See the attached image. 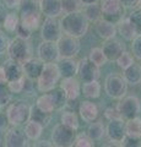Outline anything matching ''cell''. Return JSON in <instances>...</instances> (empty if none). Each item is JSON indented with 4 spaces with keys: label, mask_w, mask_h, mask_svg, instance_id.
Segmentation results:
<instances>
[{
    "label": "cell",
    "mask_w": 141,
    "mask_h": 147,
    "mask_svg": "<svg viewBox=\"0 0 141 147\" xmlns=\"http://www.w3.org/2000/svg\"><path fill=\"white\" fill-rule=\"evenodd\" d=\"M60 24L63 33L76 37V38H81V37L86 36L90 27V21L85 16L82 10L64 13V16L60 20Z\"/></svg>",
    "instance_id": "1"
},
{
    "label": "cell",
    "mask_w": 141,
    "mask_h": 147,
    "mask_svg": "<svg viewBox=\"0 0 141 147\" xmlns=\"http://www.w3.org/2000/svg\"><path fill=\"white\" fill-rule=\"evenodd\" d=\"M61 79L57 63H44L43 71L37 79V90L42 93L49 92L58 87Z\"/></svg>",
    "instance_id": "2"
},
{
    "label": "cell",
    "mask_w": 141,
    "mask_h": 147,
    "mask_svg": "<svg viewBox=\"0 0 141 147\" xmlns=\"http://www.w3.org/2000/svg\"><path fill=\"white\" fill-rule=\"evenodd\" d=\"M128 82L125 77L118 72H111L104 80V91L108 97L113 99H121L128 93Z\"/></svg>",
    "instance_id": "3"
},
{
    "label": "cell",
    "mask_w": 141,
    "mask_h": 147,
    "mask_svg": "<svg viewBox=\"0 0 141 147\" xmlns=\"http://www.w3.org/2000/svg\"><path fill=\"white\" fill-rule=\"evenodd\" d=\"M30 113H31V107L27 105L25 102H22V100L11 102L6 107V112H5L9 124L15 126H21L28 121Z\"/></svg>",
    "instance_id": "4"
},
{
    "label": "cell",
    "mask_w": 141,
    "mask_h": 147,
    "mask_svg": "<svg viewBox=\"0 0 141 147\" xmlns=\"http://www.w3.org/2000/svg\"><path fill=\"white\" fill-rule=\"evenodd\" d=\"M6 53L9 58L20 63H24L27 59L32 58V48H31V44L28 43V39L20 38L17 36L16 38L10 40Z\"/></svg>",
    "instance_id": "5"
},
{
    "label": "cell",
    "mask_w": 141,
    "mask_h": 147,
    "mask_svg": "<svg viewBox=\"0 0 141 147\" xmlns=\"http://www.w3.org/2000/svg\"><path fill=\"white\" fill-rule=\"evenodd\" d=\"M76 137V130L64 124H58L54 126L52 131V144L55 147H70L74 146V141Z\"/></svg>",
    "instance_id": "6"
},
{
    "label": "cell",
    "mask_w": 141,
    "mask_h": 147,
    "mask_svg": "<svg viewBox=\"0 0 141 147\" xmlns=\"http://www.w3.org/2000/svg\"><path fill=\"white\" fill-rule=\"evenodd\" d=\"M117 107L124 120L139 117L141 113V102L136 96H125V97H123Z\"/></svg>",
    "instance_id": "7"
},
{
    "label": "cell",
    "mask_w": 141,
    "mask_h": 147,
    "mask_svg": "<svg viewBox=\"0 0 141 147\" xmlns=\"http://www.w3.org/2000/svg\"><path fill=\"white\" fill-rule=\"evenodd\" d=\"M60 58H75L81 50L80 38L69 34H63L57 40Z\"/></svg>",
    "instance_id": "8"
},
{
    "label": "cell",
    "mask_w": 141,
    "mask_h": 147,
    "mask_svg": "<svg viewBox=\"0 0 141 147\" xmlns=\"http://www.w3.org/2000/svg\"><path fill=\"white\" fill-rule=\"evenodd\" d=\"M63 36V28L58 17H45L40 27V37L43 40H57Z\"/></svg>",
    "instance_id": "9"
},
{
    "label": "cell",
    "mask_w": 141,
    "mask_h": 147,
    "mask_svg": "<svg viewBox=\"0 0 141 147\" xmlns=\"http://www.w3.org/2000/svg\"><path fill=\"white\" fill-rule=\"evenodd\" d=\"M102 17L118 24L123 18V5L120 0H99Z\"/></svg>",
    "instance_id": "10"
},
{
    "label": "cell",
    "mask_w": 141,
    "mask_h": 147,
    "mask_svg": "<svg viewBox=\"0 0 141 147\" xmlns=\"http://www.w3.org/2000/svg\"><path fill=\"white\" fill-rule=\"evenodd\" d=\"M4 145L6 147H25L28 146V139L25 134V129L11 125L5 131Z\"/></svg>",
    "instance_id": "11"
},
{
    "label": "cell",
    "mask_w": 141,
    "mask_h": 147,
    "mask_svg": "<svg viewBox=\"0 0 141 147\" xmlns=\"http://www.w3.org/2000/svg\"><path fill=\"white\" fill-rule=\"evenodd\" d=\"M106 136L114 145H121V141L126 136L124 119L108 120V124L106 126Z\"/></svg>",
    "instance_id": "12"
},
{
    "label": "cell",
    "mask_w": 141,
    "mask_h": 147,
    "mask_svg": "<svg viewBox=\"0 0 141 147\" xmlns=\"http://www.w3.org/2000/svg\"><path fill=\"white\" fill-rule=\"evenodd\" d=\"M37 54L43 63H57L60 59L58 43L53 40H42L37 48Z\"/></svg>",
    "instance_id": "13"
},
{
    "label": "cell",
    "mask_w": 141,
    "mask_h": 147,
    "mask_svg": "<svg viewBox=\"0 0 141 147\" xmlns=\"http://www.w3.org/2000/svg\"><path fill=\"white\" fill-rule=\"evenodd\" d=\"M77 76L80 81L88 82L93 80H98L101 76L99 66H97L94 63H92L88 58H84L79 61V70H77Z\"/></svg>",
    "instance_id": "14"
},
{
    "label": "cell",
    "mask_w": 141,
    "mask_h": 147,
    "mask_svg": "<svg viewBox=\"0 0 141 147\" xmlns=\"http://www.w3.org/2000/svg\"><path fill=\"white\" fill-rule=\"evenodd\" d=\"M103 52L106 54L108 61H115L118 58L120 57V54L125 52V44L121 42L120 39H117L115 37L111 39H106L103 43Z\"/></svg>",
    "instance_id": "15"
},
{
    "label": "cell",
    "mask_w": 141,
    "mask_h": 147,
    "mask_svg": "<svg viewBox=\"0 0 141 147\" xmlns=\"http://www.w3.org/2000/svg\"><path fill=\"white\" fill-rule=\"evenodd\" d=\"M59 86L64 90L69 100H74V99H77L80 97V94H81L80 79H76L75 76L63 77V80H61L60 84H59Z\"/></svg>",
    "instance_id": "16"
},
{
    "label": "cell",
    "mask_w": 141,
    "mask_h": 147,
    "mask_svg": "<svg viewBox=\"0 0 141 147\" xmlns=\"http://www.w3.org/2000/svg\"><path fill=\"white\" fill-rule=\"evenodd\" d=\"M22 67H24L25 76H27L28 79L33 81H37V79L43 71L44 63L39 58H30L22 63Z\"/></svg>",
    "instance_id": "17"
},
{
    "label": "cell",
    "mask_w": 141,
    "mask_h": 147,
    "mask_svg": "<svg viewBox=\"0 0 141 147\" xmlns=\"http://www.w3.org/2000/svg\"><path fill=\"white\" fill-rule=\"evenodd\" d=\"M79 114L81 119L86 123H92L97 120L99 115V108L96 103H93L92 100H82L79 105Z\"/></svg>",
    "instance_id": "18"
},
{
    "label": "cell",
    "mask_w": 141,
    "mask_h": 147,
    "mask_svg": "<svg viewBox=\"0 0 141 147\" xmlns=\"http://www.w3.org/2000/svg\"><path fill=\"white\" fill-rule=\"evenodd\" d=\"M96 33L98 34L99 38L102 39H111L114 38L118 33L117 30V24L114 22H111L106 20V18H99V20L96 22Z\"/></svg>",
    "instance_id": "19"
},
{
    "label": "cell",
    "mask_w": 141,
    "mask_h": 147,
    "mask_svg": "<svg viewBox=\"0 0 141 147\" xmlns=\"http://www.w3.org/2000/svg\"><path fill=\"white\" fill-rule=\"evenodd\" d=\"M117 25H118L117 26L118 33H119L121 38L126 40V42H131V40L140 33L139 30L136 28V26L129 20V17H126V18L123 17Z\"/></svg>",
    "instance_id": "20"
},
{
    "label": "cell",
    "mask_w": 141,
    "mask_h": 147,
    "mask_svg": "<svg viewBox=\"0 0 141 147\" xmlns=\"http://www.w3.org/2000/svg\"><path fill=\"white\" fill-rule=\"evenodd\" d=\"M39 7L45 17H59L64 13L61 0H39Z\"/></svg>",
    "instance_id": "21"
},
{
    "label": "cell",
    "mask_w": 141,
    "mask_h": 147,
    "mask_svg": "<svg viewBox=\"0 0 141 147\" xmlns=\"http://www.w3.org/2000/svg\"><path fill=\"white\" fill-rule=\"evenodd\" d=\"M3 67H4V70H5L7 82L22 79V77L25 76L22 63L13 60V59H11V58H9L3 64Z\"/></svg>",
    "instance_id": "22"
},
{
    "label": "cell",
    "mask_w": 141,
    "mask_h": 147,
    "mask_svg": "<svg viewBox=\"0 0 141 147\" xmlns=\"http://www.w3.org/2000/svg\"><path fill=\"white\" fill-rule=\"evenodd\" d=\"M61 77H71L77 75L79 61L75 58H60L57 61Z\"/></svg>",
    "instance_id": "23"
},
{
    "label": "cell",
    "mask_w": 141,
    "mask_h": 147,
    "mask_svg": "<svg viewBox=\"0 0 141 147\" xmlns=\"http://www.w3.org/2000/svg\"><path fill=\"white\" fill-rule=\"evenodd\" d=\"M101 92H102V85L99 84L98 80L84 82V85L81 86V93L87 99L99 98L101 97Z\"/></svg>",
    "instance_id": "24"
},
{
    "label": "cell",
    "mask_w": 141,
    "mask_h": 147,
    "mask_svg": "<svg viewBox=\"0 0 141 147\" xmlns=\"http://www.w3.org/2000/svg\"><path fill=\"white\" fill-rule=\"evenodd\" d=\"M20 22L31 31H36L42 25V12H31V13H24L20 15Z\"/></svg>",
    "instance_id": "25"
},
{
    "label": "cell",
    "mask_w": 141,
    "mask_h": 147,
    "mask_svg": "<svg viewBox=\"0 0 141 147\" xmlns=\"http://www.w3.org/2000/svg\"><path fill=\"white\" fill-rule=\"evenodd\" d=\"M123 76L125 77L128 85H130V86L140 85L141 84V65L134 63L133 65H130L128 69H125Z\"/></svg>",
    "instance_id": "26"
},
{
    "label": "cell",
    "mask_w": 141,
    "mask_h": 147,
    "mask_svg": "<svg viewBox=\"0 0 141 147\" xmlns=\"http://www.w3.org/2000/svg\"><path fill=\"white\" fill-rule=\"evenodd\" d=\"M43 129L44 126L42 124H39L38 121L30 120L25 124V134L27 136V139L30 141H38L40 139V136L43 134Z\"/></svg>",
    "instance_id": "27"
},
{
    "label": "cell",
    "mask_w": 141,
    "mask_h": 147,
    "mask_svg": "<svg viewBox=\"0 0 141 147\" xmlns=\"http://www.w3.org/2000/svg\"><path fill=\"white\" fill-rule=\"evenodd\" d=\"M36 105L42 109L43 112H47V113H53L54 110H57L55 108V102H54V98L51 92H45L42 96H39L37 98V102H36Z\"/></svg>",
    "instance_id": "28"
},
{
    "label": "cell",
    "mask_w": 141,
    "mask_h": 147,
    "mask_svg": "<svg viewBox=\"0 0 141 147\" xmlns=\"http://www.w3.org/2000/svg\"><path fill=\"white\" fill-rule=\"evenodd\" d=\"M86 134H87L93 141H99V140L103 139L104 135H106V126L103 125L102 121L94 120L92 123H90Z\"/></svg>",
    "instance_id": "29"
},
{
    "label": "cell",
    "mask_w": 141,
    "mask_h": 147,
    "mask_svg": "<svg viewBox=\"0 0 141 147\" xmlns=\"http://www.w3.org/2000/svg\"><path fill=\"white\" fill-rule=\"evenodd\" d=\"M125 131H126V135L128 136L141 139V118H140V115L125 120Z\"/></svg>",
    "instance_id": "30"
},
{
    "label": "cell",
    "mask_w": 141,
    "mask_h": 147,
    "mask_svg": "<svg viewBox=\"0 0 141 147\" xmlns=\"http://www.w3.org/2000/svg\"><path fill=\"white\" fill-rule=\"evenodd\" d=\"M30 119H31V120H34V121H38L39 124H42L43 126H47L48 124L51 123L52 114L51 113H47V112H43L42 109H39L37 105L34 104V105L31 107Z\"/></svg>",
    "instance_id": "31"
},
{
    "label": "cell",
    "mask_w": 141,
    "mask_h": 147,
    "mask_svg": "<svg viewBox=\"0 0 141 147\" xmlns=\"http://www.w3.org/2000/svg\"><path fill=\"white\" fill-rule=\"evenodd\" d=\"M82 12L85 13V16L87 17V20L90 22H96L102 18V11H101V6L98 3H93V4H88V5H84Z\"/></svg>",
    "instance_id": "32"
},
{
    "label": "cell",
    "mask_w": 141,
    "mask_h": 147,
    "mask_svg": "<svg viewBox=\"0 0 141 147\" xmlns=\"http://www.w3.org/2000/svg\"><path fill=\"white\" fill-rule=\"evenodd\" d=\"M60 123L64 124L66 126H70L72 129L77 130L80 126V121H79V117L74 110H65L61 113L60 115Z\"/></svg>",
    "instance_id": "33"
},
{
    "label": "cell",
    "mask_w": 141,
    "mask_h": 147,
    "mask_svg": "<svg viewBox=\"0 0 141 147\" xmlns=\"http://www.w3.org/2000/svg\"><path fill=\"white\" fill-rule=\"evenodd\" d=\"M88 59L92 63H94L97 66H103V65H106L107 61H108V59L106 57V54H104L103 52V49L102 48H98V47H94L90 50V53H88Z\"/></svg>",
    "instance_id": "34"
},
{
    "label": "cell",
    "mask_w": 141,
    "mask_h": 147,
    "mask_svg": "<svg viewBox=\"0 0 141 147\" xmlns=\"http://www.w3.org/2000/svg\"><path fill=\"white\" fill-rule=\"evenodd\" d=\"M52 93L53 96V98H54V102H55V108L57 110L59 109H61V108H64L66 107V103H67V97H66V93L64 92V90L61 88L60 86L59 87H55L54 90L52 91H49Z\"/></svg>",
    "instance_id": "35"
},
{
    "label": "cell",
    "mask_w": 141,
    "mask_h": 147,
    "mask_svg": "<svg viewBox=\"0 0 141 147\" xmlns=\"http://www.w3.org/2000/svg\"><path fill=\"white\" fill-rule=\"evenodd\" d=\"M12 100V92L9 88L7 82L0 81V108H5Z\"/></svg>",
    "instance_id": "36"
},
{
    "label": "cell",
    "mask_w": 141,
    "mask_h": 147,
    "mask_svg": "<svg viewBox=\"0 0 141 147\" xmlns=\"http://www.w3.org/2000/svg\"><path fill=\"white\" fill-rule=\"evenodd\" d=\"M19 9H20V15L31 13V12H38V11H40L39 0H21Z\"/></svg>",
    "instance_id": "37"
},
{
    "label": "cell",
    "mask_w": 141,
    "mask_h": 147,
    "mask_svg": "<svg viewBox=\"0 0 141 147\" xmlns=\"http://www.w3.org/2000/svg\"><path fill=\"white\" fill-rule=\"evenodd\" d=\"M3 27L5 28V31L7 32H15L16 28H17V26L20 25V17L16 15V13H13V12H10V13H7L6 17H5V20L3 21Z\"/></svg>",
    "instance_id": "38"
},
{
    "label": "cell",
    "mask_w": 141,
    "mask_h": 147,
    "mask_svg": "<svg viewBox=\"0 0 141 147\" xmlns=\"http://www.w3.org/2000/svg\"><path fill=\"white\" fill-rule=\"evenodd\" d=\"M115 63H117L118 67L121 69V70L124 71L125 69H128L130 65H133V64L135 63V60H134V55H133V53L126 52V50H125V52L123 53V54H120V57L117 59Z\"/></svg>",
    "instance_id": "39"
},
{
    "label": "cell",
    "mask_w": 141,
    "mask_h": 147,
    "mask_svg": "<svg viewBox=\"0 0 141 147\" xmlns=\"http://www.w3.org/2000/svg\"><path fill=\"white\" fill-rule=\"evenodd\" d=\"M61 5H63V12L69 13V12L82 10L84 4L80 0H61Z\"/></svg>",
    "instance_id": "40"
},
{
    "label": "cell",
    "mask_w": 141,
    "mask_h": 147,
    "mask_svg": "<svg viewBox=\"0 0 141 147\" xmlns=\"http://www.w3.org/2000/svg\"><path fill=\"white\" fill-rule=\"evenodd\" d=\"M74 146L75 147H93L94 141L87 134H76Z\"/></svg>",
    "instance_id": "41"
},
{
    "label": "cell",
    "mask_w": 141,
    "mask_h": 147,
    "mask_svg": "<svg viewBox=\"0 0 141 147\" xmlns=\"http://www.w3.org/2000/svg\"><path fill=\"white\" fill-rule=\"evenodd\" d=\"M131 53L134 58L141 60V32L131 40Z\"/></svg>",
    "instance_id": "42"
},
{
    "label": "cell",
    "mask_w": 141,
    "mask_h": 147,
    "mask_svg": "<svg viewBox=\"0 0 141 147\" xmlns=\"http://www.w3.org/2000/svg\"><path fill=\"white\" fill-rule=\"evenodd\" d=\"M129 20L136 26L139 32H141V7H135L131 10L129 15Z\"/></svg>",
    "instance_id": "43"
},
{
    "label": "cell",
    "mask_w": 141,
    "mask_h": 147,
    "mask_svg": "<svg viewBox=\"0 0 141 147\" xmlns=\"http://www.w3.org/2000/svg\"><path fill=\"white\" fill-rule=\"evenodd\" d=\"M7 85H9V88L11 90L12 93H21L25 88L24 77H22V79H19V80H13V81L7 82Z\"/></svg>",
    "instance_id": "44"
},
{
    "label": "cell",
    "mask_w": 141,
    "mask_h": 147,
    "mask_svg": "<svg viewBox=\"0 0 141 147\" xmlns=\"http://www.w3.org/2000/svg\"><path fill=\"white\" fill-rule=\"evenodd\" d=\"M104 117L107 118V120H115V119H123L119 110H118V107H108L104 110Z\"/></svg>",
    "instance_id": "45"
},
{
    "label": "cell",
    "mask_w": 141,
    "mask_h": 147,
    "mask_svg": "<svg viewBox=\"0 0 141 147\" xmlns=\"http://www.w3.org/2000/svg\"><path fill=\"white\" fill-rule=\"evenodd\" d=\"M120 146H126V147H141V139L138 137H131L126 135L124 137V140L121 141Z\"/></svg>",
    "instance_id": "46"
},
{
    "label": "cell",
    "mask_w": 141,
    "mask_h": 147,
    "mask_svg": "<svg viewBox=\"0 0 141 147\" xmlns=\"http://www.w3.org/2000/svg\"><path fill=\"white\" fill-rule=\"evenodd\" d=\"M16 34L17 37H20V38H24V39H30V37L31 34H32V31H31L30 28H27L26 26H24L20 22V25L17 26V28H16Z\"/></svg>",
    "instance_id": "47"
},
{
    "label": "cell",
    "mask_w": 141,
    "mask_h": 147,
    "mask_svg": "<svg viewBox=\"0 0 141 147\" xmlns=\"http://www.w3.org/2000/svg\"><path fill=\"white\" fill-rule=\"evenodd\" d=\"M9 43H10V40L7 39V37L5 36V33L0 31V55L5 54V52H7Z\"/></svg>",
    "instance_id": "48"
},
{
    "label": "cell",
    "mask_w": 141,
    "mask_h": 147,
    "mask_svg": "<svg viewBox=\"0 0 141 147\" xmlns=\"http://www.w3.org/2000/svg\"><path fill=\"white\" fill-rule=\"evenodd\" d=\"M123 7L125 9H135L139 6L140 0H120Z\"/></svg>",
    "instance_id": "49"
},
{
    "label": "cell",
    "mask_w": 141,
    "mask_h": 147,
    "mask_svg": "<svg viewBox=\"0 0 141 147\" xmlns=\"http://www.w3.org/2000/svg\"><path fill=\"white\" fill-rule=\"evenodd\" d=\"M3 4L6 9H17L21 4V0H3Z\"/></svg>",
    "instance_id": "50"
},
{
    "label": "cell",
    "mask_w": 141,
    "mask_h": 147,
    "mask_svg": "<svg viewBox=\"0 0 141 147\" xmlns=\"http://www.w3.org/2000/svg\"><path fill=\"white\" fill-rule=\"evenodd\" d=\"M7 125H10V124H9L6 114H1V113H0V130H1V131L3 130H6Z\"/></svg>",
    "instance_id": "51"
},
{
    "label": "cell",
    "mask_w": 141,
    "mask_h": 147,
    "mask_svg": "<svg viewBox=\"0 0 141 147\" xmlns=\"http://www.w3.org/2000/svg\"><path fill=\"white\" fill-rule=\"evenodd\" d=\"M6 6L4 5V4H0V24H3V21L5 20V17H6Z\"/></svg>",
    "instance_id": "52"
},
{
    "label": "cell",
    "mask_w": 141,
    "mask_h": 147,
    "mask_svg": "<svg viewBox=\"0 0 141 147\" xmlns=\"http://www.w3.org/2000/svg\"><path fill=\"white\" fill-rule=\"evenodd\" d=\"M0 81H3V82H7L6 74H5V70H4V67H3V66H0Z\"/></svg>",
    "instance_id": "53"
},
{
    "label": "cell",
    "mask_w": 141,
    "mask_h": 147,
    "mask_svg": "<svg viewBox=\"0 0 141 147\" xmlns=\"http://www.w3.org/2000/svg\"><path fill=\"white\" fill-rule=\"evenodd\" d=\"M84 5H88V4H93V3H98L99 0H80Z\"/></svg>",
    "instance_id": "54"
},
{
    "label": "cell",
    "mask_w": 141,
    "mask_h": 147,
    "mask_svg": "<svg viewBox=\"0 0 141 147\" xmlns=\"http://www.w3.org/2000/svg\"><path fill=\"white\" fill-rule=\"evenodd\" d=\"M42 144H36V146H53V144H47L48 141H40Z\"/></svg>",
    "instance_id": "55"
},
{
    "label": "cell",
    "mask_w": 141,
    "mask_h": 147,
    "mask_svg": "<svg viewBox=\"0 0 141 147\" xmlns=\"http://www.w3.org/2000/svg\"><path fill=\"white\" fill-rule=\"evenodd\" d=\"M4 145V142H3V140L1 139H0V146H3Z\"/></svg>",
    "instance_id": "56"
},
{
    "label": "cell",
    "mask_w": 141,
    "mask_h": 147,
    "mask_svg": "<svg viewBox=\"0 0 141 147\" xmlns=\"http://www.w3.org/2000/svg\"><path fill=\"white\" fill-rule=\"evenodd\" d=\"M139 7H141V0H140V3H139Z\"/></svg>",
    "instance_id": "57"
},
{
    "label": "cell",
    "mask_w": 141,
    "mask_h": 147,
    "mask_svg": "<svg viewBox=\"0 0 141 147\" xmlns=\"http://www.w3.org/2000/svg\"><path fill=\"white\" fill-rule=\"evenodd\" d=\"M0 25H1V24H0Z\"/></svg>",
    "instance_id": "58"
}]
</instances>
